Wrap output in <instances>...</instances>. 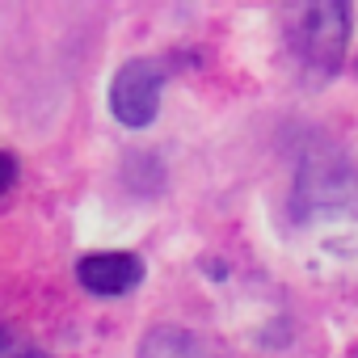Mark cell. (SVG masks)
Segmentation results:
<instances>
[{
	"label": "cell",
	"mask_w": 358,
	"mask_h": 358,
	"mask_svg": "<svg viewBox=\"0 0 358 358\" xmlns=\"http://www.w3.org/2000/svg\"><path fill=\"white\" fill-rule=\"evenodd\" d=\"M354 203H358L354 164L337 148L308 152L303 164H299V173H295V215L299 220L333 215V211H350Z\"/></svg>",
	"instance_id": "obj_2"
},
{
	"label": "cell",
	"mask_w": 358,
	"mask_h": 358,
	"mask_svg": "<svg viewBox=\"0 0 358 358\" xmlns=\"http://www.w3.org/2000/svg\"><path fill=\"white\" fill-rule=\"evenodd\" d=\"M13 182H17V160L9 152H0V194H5Z\"/></svg>",
	"instance_id": "obj_7"
},
{
	"label": "cell",
	"mask_w": 358,
	"mask_h": 358,
	"mask_svg": "<svg viewBox=\"0 0 358 358\" xmlns=\"http://www.w3.org/2000/svg\"><path fill=\"white\" fill-rule=\"evenodd\" d=\"M85 291L93 295H122L131 287H139L143 278V262L135 253H89L80 266H76Z\"/></svg>",
	"instance_id": "obj_4"
},
{
	"label": "cell",
	"mask_w": 358,
	"mask_h": 358,
	"mask_svg": "<svg viewBox=\"0 0 358 358\" xmlns=\"http://www.w3.org/2000/svg\"><path fill=\"white\" fill-rule=\"evenodd\" d=\"M0 358H47V354L38 345H30V341H22V337L0 329Z\"/></svg>",
	"instance_id": "obj_6"
},
{
	"label": "cell",
	"mask_w": 358,
	"mask_h": 358,
	"mask_svg": "<svg viewBox=\"0 0 358 358\" xmlns=\"http://www.w3.org/2000/svg\"><path fill=\"white\" fill-rule=\"evenodd\" d=\"M160 85L164 68L156 59H131L114 72L110 80V110L127 127H148L160 110Z\"/></svg>",
	"instance_id": "obj_3"
},
{
	"label": "cell",
	"mask_w": 358,
	"mask_h": 358,
	"mask_svg": "<svg viewBox=\"0 0 358 358\" xmlns=\"http://www.w3.org/2000/svg\"><path fill=\"white\" fill-rule=\"evenodd\" d=\"M345 38H350V5H341V0L299 5L287 17V43L316 80H329L341 68Z\"/></svg>",
	"instance_id": "obj_1"
},
{
	"label": "cell",
	"mask_w": 358,
	"mask_h": 358,
	"mask_svg": "<svg viewBox=\"0 0 358 358\" xmlns=\"http://www.w3.org/2000/svg\"><path fill=\"white\" fill-rule=\"evenodd\" d=\"M139 358H224V354H215L199 333H186V329L164 324V329H152L143 337Z\"/></svg>",
	"instance_id": "obj_5"
}]
</instances>
